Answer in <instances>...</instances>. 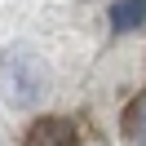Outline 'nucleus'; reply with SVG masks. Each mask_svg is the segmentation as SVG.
I'll return each mask as SVG.
<instances>
[{"mask_svg": "<svg viewBox=\"0 0 146 146\" xmlns=\"http://www.w3.org/2000/svg\"><path fill=\"white\" fill-rule=\"evenodd\" d=\"M22 146H80V128H75L71 115H44L27 128Z\"/></svg>", "mask_w": 146, "mask_h": 146, "instance_id": "obj_1", "label": "nucleus"}, {"mask_svg": "<svg viewBox=\"0 0 146 146\" xmlns=\"http://www.w3.org/2000/svg\"><path fill=\"white\" fill-rule=\"evenodd\" d=\"M142 22H146V0H115V9H111L115 31H137Z\"/></svg>", "mask_w": 146, "mask_h": 146, "instance_id": "obj_2", "label": "nucleus"}, {"mask_svg": "<svg viewBox=\"0 0 146 146\" xmlns=\"http://www.w3.org/2000/svg\"><path fill=\"white\" fill-rule=\"evenodd\" d=\"M124 133H128V142L146 146V89L124 106Z\"/></svg>", "mask_w": 146, "mask_h": 146, "instance_id": "obj_3", "label": "nucleus"}]
</instances>
